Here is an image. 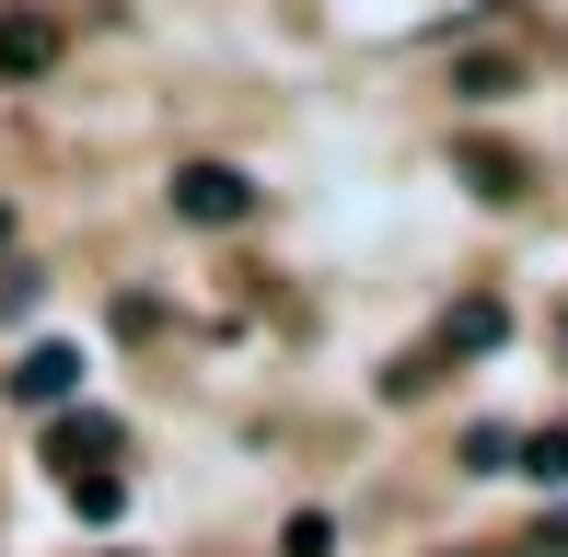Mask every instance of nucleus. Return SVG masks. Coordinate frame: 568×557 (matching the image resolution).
<instances>
[{
    "instance_id": "obj_1",
    "label": "nucleus",
    "mask_w": 568,
    "mask_h": 557,
    "mask_svg": "<svg viewBox=\"0 0 568 557\" xmlns=\"http://www.w3.org/2000/svg\"><path fill=\"white\" fill-rule=\"evenodd\" d=\"M174 221H197V233H232V221H255V174L244 163H174Z\"/></svg>"
},
{
    "instance_id": "obj_2",
    "label": "nucleus",
    "mask_w": 568,
    "mask_h": 557,
    "mask_svg": "<svg viewBox=\"0 0 568 557\" xmlns=\"http://www.w3.org/2000/svg\"><path fill=\"white\" fill-rule=\"evenodd\" d=\"M499 337H510V302L499 291H464L442 314V337H429V361H476V348H499Z\"/></svg>"
},
{
    "instance_id": "obj_3",
    "label": "nucleus",
    "mask_w": 568,
    "mask_h": 557,
    "mask_svg": "<svg viewBox=\"0 0 568 557\" xmlns=\"http://www.w3.org/2000/svg\"><path fill=\"white\" fill-rule=\"evenodd\" d=\"M47 453H59V476H105L116 453H128V429H116L105 407H82V418H59V442H47Z\"/></svg>"
},
{
    "instance_id": "obj_4",
    "label": "nucleus",
    "mask_w": 568,
    "mask_h": 557,
    "mask_svg": "<svg viewBox=\"0 0 568 557\" xmlns=\"http://www.w3.org/2000/svg\"><path fill=\"white\" fill-rule=\"evenodd\" d=\"M12 395H23V407H70V395H82V348H59V337L23 348V361H12Z\"/></svg>"
},
{
    "instance_id": "obj_5",
    "label": "nucleus",
    "mask_w": 568,
    "mask_h": 557,
    "mask_svg": "<svg viewBox=\"0 0 568 557\" xmlns=\"http://www.w3.org/2000/svg\"><path fill=\"white\" fill-rule=\"evenodd\" d=\"M47 59H59V23L47 12H0V82H36Z\"/></svg>"
},
{
    "instance_id": "obj_6",
    "label": "nucleus",
    "mask_w": 568,
    "mask_h": 557,
    "mask_svg": "<svg viewBox=\"0 0 568 557\" xmlns=\"http://www.w3.org/2000/svg\"><path fill=\"white\" fill-rule=\"evenodd\" d=\"M510 465H523V429H499V418L464 429V476H510Z\"/></svg>"
},
{
    "instance_id": "obj_7",
    "label": "nucleus",
    "mask_w": 568,
    "mask_h": 557,
    "mask_svg": "<svg viewBox=\"0 0 568 557\" xmlns=\"http://www.w3.org/2000/svg\"><path fill=\"white\" fill-rule=\"evenodd\" d=\"M523 476L534 488H568V429H523Z\"/></svg>"
},
{
    "instance_id": "obj_8",
    "label": "nucleus",
    "mask_w": 568,
    "mask_h": 557,
    "mask_svg": "<svg viewBox=\"0 0 568 557\" xmlns=\"http://www.w3.org/2000/svg\"><path fill=\"white\" fill-rule=\"evenodd\" d=\"M464 174H476V198H523V163H510V151H464Z\"/></svg>"
},
{
    "instance_id": "obj_9",
    "label": "nucleus",
    "mask_w": 568,
    "mask_h": 557,
    "mask_svg": "<svg viewBox=\"0 0 568 557\" xmlns=\"http://www.w3.org/2000/svg\"><path fill=\"white\" fill-rule=\"evenodd\" d=\"M278 557H337V523H325V512H291V535H278Z\"/></svg>"
},
{
    "instance_id": "obj_10",
    "label": "nucleus",
    "mask_w": 568,
    "mask_h": 557,
    "mask_svg": "<svg viewBox=\"0 0 568 557\" xmlns=\"http://www.w3.org/2000/svg\"><path fill=\"white\" fill-rule=\"evenodd\" d=\"M116 499H128L116 476H70V512H82V523H116Z\"/></svg>"
},
{
    "instance_id": "obj_11",
    "label": "nucleus",
    "mask_w": 568,
    "mask_h": 557,
    "mask_svg": "<svg viewBox=\"0 0 568 557\" xmlns=\"http://www.w3.org/2000/svg\"><path fill=\"white\" fill-rule=\"evenodd\" d=\"M534 557H568V512H557V523H546V535H534Z\"/></svg>"
},
{
    "instance_id": "obj_12",
    "label": "nucleus",
    "mask_w": 568,
    "mask_h": 557,
    "mask_svg": "<svg viewBox=\"0 0 568 557\" xmlns=\"http://www.w3.org/2000/svg\"><path fill=\"white\" fill-rule=\"evenodd\" d=\"M0 256H12V210H0Z\"/></svg>"
},
{
    "instance_id": "obj_13",
    "label": "nucleus",
    "mask_w": 568,
    "mask_h": 557,
    "mask_svg": "<svg viewBox=\"0 0 568 557\" xmlns=\"http://www.w3.org/2000/svg\"><path fill=\"white\" fill-rule=\"evenodd\" d=\"M557 348H568V325H557Z\"/></svg>"
},
{
    "instance_id": "obj_14",
    "label": "nucleus",
    "mask_w": 568,
    "mask_h": 557,
    "mask_svg": "<svg viewBox=\"0 0 568 557\" xmlns=\"http://www.w3.org/2000/svg\"><path fill=\"white\" fill-rule=\"evenodd\" d=\"M116 557H128V546H116Z\"/></svg>"
}]
</instances>
